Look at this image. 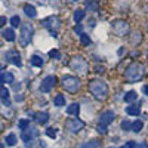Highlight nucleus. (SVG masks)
I'll use <instances>...</instances> for the list:
<instances>
[{
  "label": "nucleus",
  "mask_w": 148,
  "mask_h": 148,
  "mask_svg": "<svg viewBox=\"0 0 148 148\" xmlns=\"http://www.w3.org/2000/svg\"><path fill=\"white\" fill-rule=\"evenodd\" d=\"M89 90L93 95V98L98 101H104L108 96V86L105 82H102L99 79H93L89 82Z\"/></svg>",
  "instance_id": "f257e3e1"
},
{
  "label": "nucleus",
  "mask_w": 148,
  "mask_h": 148,
  "mask_svg": "<svg viewBox=\"0 0 148 148\" xmlns=\"http://www.w3.org/2000/svg\"><path fill=\"white\" fill-rule=\"evenodd\" d=\"M144 74H145V68H144L142 64H139V62H132V64L126 68L125 76H126V80H127V82L136 83V82L142 80Z\"/></svg>",
  "instance_id": "f03ea898"
},
{
  "label": "nucleus",
  "mask_w": 148,
  "mask_h": 148,
  "mask_svg": "<svg viewBox=\"0 0 148 148\" xmlns=\"http://www.w3.org/2000/svg\"><path fill=\"white\" fill-rule=\"evenodd\" d=\"M42 25L46 27L49 31H51V34H52L53 37H58V30H59V27H61V19H59V16H56V15L47 16L46 19L42 21Z\"/></svg>",
  "instance_id": "7ed1b4c3"
},
{
  "label": "nucleus",
  "mask_w": 148,
  "mask_h": 148,
  "mask_svg": "<svg viewBox=\"0 0 148 148\" xmlns=\"http://www.w3.org/2000/svg\"><path fill=\"white\" fill-rule=\"evenodd\" d=\"M61 83H62V88L71 93L74 92H77L80 89V80L77 77H74V76H64L62 80H61Z\"/></svg>",
  "instance_id": "20e7f679"
},
{
  "label": "nucleus",
  "mask_w": 148,
  "mask_h": 148,
  "mask_svg": "<svg viewBox=\"0 0 148 148\" xmlns=\"http://www.w3.org/2000/svg\"><path fill=\"white\" fill-rule=\"evenodd\" d=\"M33 25L31 24H22L21 25V33H19V42H21V46H27L31 39H33Z\"/></svg>",
  "instance_id": "39448f33"
},
{
  "label": "nucleus",
  "mask_w": 148,
  "mask_h": 148,
  "mask_svg": "<svg viewBox=\"0 0 148 148\" xmlns=\"http://www.w3.org/2000/svg\"><path fill=\"white\" fill-rule=\"evenodd\" d=\"M111 28H113L114 34L119 37H123L129 33V24L125 19H114L111 22Z\"/></svg>",
  "instance_id": "423d86ee"
},
{
  "label": "nucleus",
  "mask_w": 148,
  "mask_h": 148,
  "mask_svg": "<svg viewBox=\"0 0 148 148\" xmlns=\"http://www.w3.org/2000/svg\"><path fill=\"white\" fill-rule=\"evenodd\" d=\"M70 68L73 71L80 73V74H86L88 73V62H86L82 56H74L70 62Z\"/></svg>",
  "instance_id": "0eeeda50"
},
{
  "label": "nucleus",
  "mask_w": 148,
  "mask_h": 148,
  "mask_svg": "<svg viewBox=\"0 0 148 148\" xmlns=\"http://www.w3.org/2000/svg\"><path fill=\"white\" fill-rule=\"evenodd\" d=\"M65 127L70 132H73V133H77V132H80L84 127V123L82 120H79V119H70V120L65 121Z\"/></svg>",
  "instance_id": "6e6552de"
},
{
  "label": "nucleus",
  "mask_w": 148,
  "mask_h": 148,
  "mask_svg": "<svg viewBox=\"0 0 148 148\" xmlns=\"http://www.w3.org/2000/svg\"><path fill=\"white\" fill-rule=\"evenodd\" d=\"M5 59L8 61V62L10 64H14L16 67H21V55L18 53V51H15V49H10V51H8L5 53Z\"/></svg>",
  "instance_id": "1a4fd4ad"
},
{
  "label": "nucleus",
  "mask_w": 148,
  "mask_h": 148,
  "mask_svg": "<svg viewBox=\"0 0 148 148\" xmlns=\"http://www.w3.org/2000/svg\"><path fill=\"white\" fill-rule=\"evenodd\" d=\"M55 84H56V77H55V76H47V77L43 79V82H42V84H40V90H42L43 93L51 92V90L53 89Z\"/></svg>",
  "instance_id": "9d476101"
},
{
  "label": "nucleus",
  "mask_w": 148,
  "mask_h": 148,
  "mask_svg": "<svg viewBox=\"0 0 148 148\" xmlns=\"http://www.w3.org/2000/svg\"><path fill=\"white\" fill-rule=\"evenodd\" d=\"M114 119H116L114 111H104V113L101 114V117H99V123H98V125L108 127V125H110V123H113Z\"/></svg>",
  "instance_id": "9b49d317"
},
{
  "label": "nucleus",
  "mask_w": 148,
  "mask_h": 148,
  "mask_svg": "<svg viewBox=\"0 0 148 148\" xmlns=\"http://www.w3.org/2000/svg\"><path fill=\"white\" fill-rule=\"evenodd\" d=\"M36 136H39V132H37V129H34V127L27 129V130H24V132H22V139L25 141L27 144H30L31 139L36 138Z\"/></svg>",
  "instance_id": "f8f14e48"
},
{
  "label": "nucleus",
  "mask_w": 148,
  "mask_h": 148,
  "mask_svg": "<svg viewBox=\"0 0 148 148\" xmlns=\"http://www.w3.org/2000/svg\"><path fill=\"white\" fill-rule=\"evenodd\" d=\"M99 8V0H88L86 2V9L89 12H96Z\"/></svg>",
  "instance_id": "ddd939ff"
},
{
  "label": "nucleus",
  "mask_w": 148,
  "mask_h": 148,
  "mask_svg": "<svg viewBox=\"0 0 148 148\" xmlns=\"http://www.w3.org/2000/svg\"><path fill=\"white\" fill-rule=\"evenodd\" d=\"M34 117H36V120L39 121L40 125H46L47 120H49V114L47 113H36Z\"/></svg>",
  "instance_id": "4468645a"
},
{
  "label": "nucleus",
  "mask_w": 148,
  "mask_h": 148,
  "mask_svg": "<svg viewBox=\"0 0 148 148\" xmlns=\"http://www.w3.org/2000/svg\"><path fill=\"white\" fill-rule=\"evenodd\" d=\"M80 113V105L79 104H71V105H68L67 107V114H74V116H77Z\"/></svg>",
  "instance_id": "2eb2a0df"
},
{
  "label": "nucleus",
  "mask_w": 148,
  "mask_h": 148,
  "mask_svg": "<svg viewBox=\"0 0 148 148\" xmlns=\"http://www.w3.org/2000/svg\"><path fill=\"white\" fill-rule=\"evenodd\" d=\"M126 113L129 114V116H139V113H141V108L138 107V105H129L127 108H126Z\"/></svg>",
  "instance_id": "dca6fc26"
},
{
  "label": "nucleus",
  "mask_w": 148,
  "mask_h": 148,
  "mask_svg": "<svg viewBox=\"0 0 148 148\" xmlns=\"http://www.w3.org/2000/svg\"><path fill=\"white\" fill-rule=\"evenodd\" d=\"M2 36L5 37V40H8V42H14L15 40V33H14V30H12V28H6Z\"/></svg>",
  "instance_id": "f3484780"
},
{
  "label": "nucleus",
  "mask_w": 148,
  "mask_h": 148,
  "mask_svg": "<svg viewBox=\"0 0 148 148\" xmlns=\"http://www.w3.org/2000/svg\"><path fill=\"white\" fill-rule=\"evenodd\" d=\"M138 99V93L135 92V90H129L126 95H125V102H133V101H136Z\"/></svg>",
  "instance_id": "a211bd4d"
},
{
  "label": "nucleus",
  "mask_w": 148,
  "mask_h": 148,
  "mask_svg": "<svg viewBox=\"0 0 148 148\" xmlns=\"http://www.w3.org/2000/svg\"><path fill=\"white\" fill-rule=\"evenodd\" d=\"M30 62H31V65H34V67H42L45 61H43V58L39 56V55H33L31 59H30Z\"/></svg>",
  "instance_id": "6ab92c4d"
},
{
  "label": "nucleus",
  "mask_w": 148,
  "mask_h": 148,
  "mask_svg": "<svg viewBox=\"0 0 148 148\" xmlns=\"http://www.w3.org/2000/svg\"><path fill=\"white\" fill-rule=\"evenodd\" d=\"M24 12H25V15H28L30 18H34L37 15V12H36V8L33 5H25L24 6Z\"/></svg>",
  "instance_id": "aec40b11"
},
{
  "label": "nucleus",
  "mask_w": 148,
  "mask_h": 148,
  "mask_svg": "<svg viewBox=\"0 0 148 148\" xmlns=\"http://www.w3.org/2000/svg\"><path fill=\"white\" fill-rule=\"evenodd\" d=\"M98 141L96 139H92V141H88V142H83V144H80L77 148H98Z\"/></svg>",
  "instance_id": "412c9836"
},
{
  "label": "nucleus",
  "mask_w": 148,
  "mask_h": 148,
  "mask_svg": "<svg viewBox=\"0 0 148 148\" xmlns=\"http://www.w3.org/2000/svg\"><path fill=\"white\" fill-rule=\"evenodd\" d=\"M53 104H55L56 107H64V105H65V98H64V95H56V96L53 98Z\"/></svg>",
  "instance_id": "4be33fe9"
},
{
  "label": "nucleus",
  "mask_w": 148,
  "mask_h": 148,
  "mask_svg": "<svg viewBox=\"0 0 148 148\" xmlns=\"http://www.w3.org/2000/svg\"><path fill=\"white\" fill-rule=\"evenodd\" d=\"M126 147H127V148H148L147 142H136V144H135L133 141H129Z\"/></svg>",
  "instance_id": "5701e85b"
},
{
  "label": "nucleus",
  "mask_w": 148,
  "mask_h": 148,
  "mask_svg": "<svg viewBox=\"0 0 148 148\" xmlns=\"http://www.w3.org/2000/svg\"><path fill=\"white\" fill-rule=\"evenodd\" d=\"M141 42H142V36H141V33H133L132 37H130V43H132V45H139Z\"/></svg>",
  "instance_id": "b1692460"
},
{
  "label": "nucleus",
  "mask_w": 148,
  "mask_h": 148,
  "mask_svg": "<svg viewBox=\"0 0 148 148\" xmlns=\"http://www.w3.org/2000/svg\"><path fill=\"white\" fill-rule=\"evenodd\" d=\"M28 126H30V120H28V119H22V120L18 121V127H19L22 132H24V130H27Z\"/></svg>",
  "instance_id": "393cba45"
},
{
  "label": "nucleus",
  "mask_w": 148,
  "mask_h": 148,
  "mask_svg": "<svg viewBox=\"0 0 148 148\" xmlns=\"http://www.w3.org/2000/svg\"><path fill=\"white\" fill-rule=\"evenodd\" d=\"M142 121L141 120H136V121H133L132 123V132H135V133H138V132H141L142 130Z\"/></svg>",
  "instance_id": "a878e982"
},
{
  "label": "nucleus",
  "mask_w": 148,
  "mask_h": 148,
  "mask_svg": "<svg viewBox=\"0 0 148 148\" xmlns=\"http://www.w3.org/2000/svg\"><path fill=\"white\" fill-rule=\"evenodd\" d=\"M84 18V12L82 10V9H77V10H74V21H76L77 24L82 21Z\"/></svg>",
  "instance_id": "bb28decb"
},
{
  "label": "nucleus",
  "mask_w": 148,
  "mask_h": 148,
  "mask_svg": "<svg viewBox=\"0 0 148 148\" xmlns=\"http://www.w3.org/2000/svg\"><path fill=\"white\" fill-rule=\"evenodd\" d=\"M9 147H14L15 144H16V136H15V135L14 133H10V135H8V136H6V141H5Z\"/></svg>",
  "instance_id": "cd10ccee"
},
{
  "label": "nucleus",
  "mask_w": 148,
  "mask_h": 148,
  "mask_svg": "<svg viewBox=\"0 0 148 148\" xmlns=\"http://www.w3.org/2000/svg\"><path fill=\"white\" fill-rule=\"evenodd\" d=\"M80 42H82V45H84V46H89L90 45V37L88 36V34H80Z\"/></svg>",
  "instance_id": "c85d7f7f"
},
{
  "label": "nucleus",
  "mask_w": 148,
  "mask_h": 148,
  "mask_svg": "<svg viewBox=\"0 0 148 148\" xmlns=\"http://www.w3.org/2000/svg\"><path fill=\"white\" fill-rule=\"evenodd\" d=\"M3 83H14V74L12 73H5L3 74Z\"/></svg>",
  "instance_id": "c756f323"
},
{
  "label": "nucleus",
  "mask_w": 148,
  "mask_h": 148,
  "mask_svg": "<svg viewBox=\"0 0 148 148\" xmlns=\"http://www.w3.org/2000/svg\"><path fill=\"white\" fill-rule=\"evenodd\" d=\"M19 24H21V18H19L18 15H14V16L10 18V25H12V27H18Z\"/></svg>",
  "instance_id": "7c9ffc66"
},
{
  "label": "nucleus",
  "mask_w": 148,
  "mask_h": 148,
  "mask_svg": "<svg viewBox=\"0 0 148 148\" xmlns=\"http://www.w3.org/2000/svg\"><path fill=\"white\" fill-rule=\"evenodd\" d=\"M0 96H2L3 102L5 101H9V90L6 88H2V90H0Z\"/></svg>",
  "instance_id": "2f4dec72"
},
{
  "label": "nucleus",
  "mask_w": 148,
  "mask_h": 148,
  "mask_svg": "<svg viewBox=\"0 0 148 148\" xmlns=\"http://www.w3.org/2000/svg\"><path fill=\"white\" fill-rule=\"evenodd\" d=\"M49 56L55 58V59H59L61 58V53H59V51H56V49H52V51H49Z\"/></svg>",
  "instance_id": "473e14b6"
},
{
  "label": "nucleus",
  "mask_w": 148,
  "mask_h": 148,
  "mask_svg": "<svg viewBox=\"0 0 148 148\" xmlns=\"http://www.w3.org/2000/svg\"><path fill=\"white\" fill-rule=\"evenodd\" d=\"M121 129L123 130H132V125H130L127 120H123L121 121Z\"/></svg>",
  "instance_id": "72a5a7b5"
},
{
  "label": "nucleus",
  "mask_w": 148,
  "mask_h": 148,
  "mask_svg": "<svg viewBox=\"0 0 148 148\" xmlns=\"http://www.w3.org/2000/svg\"><path fill=\"white\" fill-rule=\"evenodd\" d=\"M46 135L49 138H56V129H53V127H49L47 130H46Z\"/></svg>",
  "instance_id": "f704fd0d"
},
{
  "label": "nucleus",
  "mask_w": 148,
  "mask_h": 148,
  "mask_svg": "<svg viewBox=\"0 0 148 148\" xmlns=\"http://www.w3.org/2000/svg\"><path fill=\"white\" fill-rule=\"evenodd\" d=\"M96 130H98V132H99L101 135H105L108 129H107L105 126H101V125H98V126H96Z\"/></svg>",
  "instance_id": "c9c22d12"
},
{
  "label": "nucleus",
  "mask_w": 148,
  "mask_h": 148,
  "mask_svg": "<svg viewBox=\"0 0 148 148\" xmlns=\"http://www.w3.org/2000/svg\"><path fill=\"white\" fill-rule=\"evenodd\" d=\"M74 31H76V33H77V34L80 36V34H83V27L80 25V24H77V25L74 27Z\"/></svg>",
  "instance_id": "e433bc0d"
},
{
  "label": "nucleus",
  "mask_w": 148,
  "mask_h": 148,
  "mask_svg": "<svg viewBox=\"0 0 148 148\" xmlns=\"http://www.w3.org/2000/svg\"><path fill=\"white\" fill-rule=\"evenodd\" d=\"M104 71H105L104 67H99V65H96V67H95V73H98V74H102Z\"/></svg>",
  "instance_id": "4c0bfd02"
},
{
  "label": "nucleus",
  "mask_w": 148,
  "mask_h": 148,
  "mask_svg": "<svg viewBox=\"0 0 148 148\" xmlns=\"http://www.w3.org/2000/svg\"><path fill=\"white\" fill-rule=\"evenodd\" d=\"M6 24V16H0V28Z\"/></svg>",
  "instance_id": "58836bf2"
},
{
  "label": "nucleus",
  "mask_w": 148,
  "mask_h": 148,
  "mask_svg": "<svg viewBox=\"0 0 148 148\" xmlns=\"http://www.w3.org/2000/svg\"><path fill=\"white\" fill-rule=\"evenodd\" d=\"M144 92H145V95H148V84H147L145 88H144Z\"/></svg>",
  "instance_id": "ea45409f"
},
{
  "label": "nucleus",
  "mask_w": 148,
  "mask_h": 148,
  "mask_svg": "<svg viewBox=\"0 0 148 148\" xmlns=\"http://www.w3.org/2000/svg\"><path fill=\"white\" fill-rule=\"evenodd\" d=\"M2 83H3V76L0 74V84H2Z\"/></svg>",
  "instance_id": "a19ab883"
},
{
  "label": "nucleus",
  "mask_w": 148,
  "mask_h": 148,
  "mask_svg": "<svg viewBox=\"0 0 148 148\" xmlns=\"http://www.w3.org/2000/svg\"><path fill=\"white\" fill-rule=\"evenodd\" d=\"M0 148H5V147H3V144H2V142H0Z\"/></svg>",
  "instance_id": "79ce46f5"
},
{
  "label": "nucleus",
  "mask_w": 148,
  "mask_h": 148,
  "mask_svg": "<svg viewBox=\"0 0 148 148\" xmlns=\"http://www.w3.org/2000/svg\"><path fill=\"white\" fill-rule=\"evenodd\" d=\"M0 70H3V65L2 64H0Z\"/></svg>",
  "instance_id": "37998d69"
},
{
  "label": "nucleus",
  "mask_w": 148,
  "mask_h": 148,
  "mask_svg": "<svg viewBox=\"0 0 148 148\" xmlns=\"http://www.w3.org/2000/svg\"><path fill=\"white\" fill-rule=\"evenodd\" d=\"M147 30H148V21H147Z\"/></svg>",
  "instance_id": "c03bdc74"
},
{
  "label": "nucleus",
  "mask_w": 148,
  "mask_h": 148,
  "mask_svg": "<svg viewBox=\"0 0 148 148\" xmlns=\"http://www.w3.org/2000/svg\"><path fill=\"white\" fill-rule=\"evenodd\" d=\"M120 148H126V147H120Z\"/></svg>",
  "instance_id": "a18cd8bd"
},
{
  "label": "nucleus",
  "mask_w": 148,
  "mask_h": 148,
  "mask_svg": "<svg viewBox=\"0 0 148 148\" xmlns=\"http://www.w3.org/2000/svg\"><path fill=\"white\" fill-rule=\"evenodd\" d=\"M108 148H113V147H108Z\"/></svg>",
  "instance_id": "49530a36"
}]
</instances>
